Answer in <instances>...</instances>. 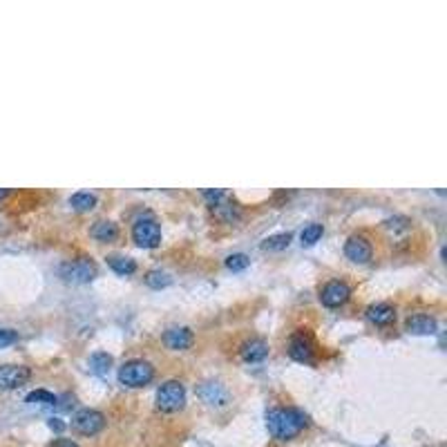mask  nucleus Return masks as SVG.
<instances>
[{
	"label": "nucleus",
	"instance_id": "nucleus-19",
	"mask_svg": "<svg viewBox=\"0 0 447 447\" xmlns=\"http://www.w3.org/2000/svg\"><path fill=\"white\" fill-rule=\"evenodd\" d=\"M90 365H92V372H94L96 376L105 378V376H107V372H110L112 358L107 356V354H103V351H99V354H94V356L90 358Z\"/></svg>",
	"mask_w": 447,
	"mask_h": 447
},
{
	"label": "nucleus",
	"instance_id": "nucleus-17",
	"mask_svg": "<svg viewBox=\"0 0 447 447\" xmlns=\"http://www.w3.org/2000/svg\"><path fill=\"white\" fill-rule=\"evenodd\" d=\"M119 235V228L114 222H96L92 226V237L99 239V242H114Z\"/></svg>",
	"mask_w": 447,
	"mask_h": 447
},
{
	"label": "nucleus",
	"instance_id": "nucleus-7",
	"mask_svg": "<svg viewBox=\"0 0 447 447\" xmlns=\"http://www.w3.org/2000/svg\"><path fill=\"white\" fill-rule=\"evenodd\" d=\"M74 430L83 436H94L105 427V416L96 409H81L72 421Z\"/></svg>",
	"mask_w": 447,
	"mask_h": 447
},
{
	"label": "nucleus",
	"instance_id": "nucleus-11",
	"mask_svg": "<svg viewBox=\"0 0 447 447\" xmlns=\"http://www.w3.org/2000/svg\"><path fill=\"white\" fill-rule=\"evenodd\" d=\"M197 396L204 402H209L211 407H222V405H226V400H228V391L220 383L209 380V383H202L197 387Z\"/></svg>",
	"mask_w": 447,
	"mask_h": 447
},
{
	"label": "nucleus",
	"instance_id": "nucleus-1",
	"mask_svg": "<svg viewBox=\"0 0 447 447\" xmlns=\"http://www.w3.org/2000/svg\"><path fill=\"white\" fill-rule=\"evenodd\" d=\"M266 427L278 441H291L307 427V414L296 407H275L266 414Z\"/></svg>",
	"mask_w": 447,
	"mask_h": 447
},
{
	"label": "nucleus",
	"instance_id": "nucleus-15",
	"mask_svg": "<svg viewBox=\"0 0 447 447\" xmlns=\"http://www.w3.org/2000/svg\"><path fill=\"white\" fill-rule=\"evenodd\" d=\"M407 331L414 335H432L436 333V320L432 315H425V313H416L407 318Z\"/></svg>",
	"mask_w": 447,
	"mask_h": 447
},
{
	"label": "nucleus",
	"instance_id": "nucleus-26",
	"mask_svg": "<svg viewBox=\"0 0 447 447\" xmlns=\"http://www.w3.org/2000/svg\"><path fill=\"white\" fill-rule=\"evenodd\" d=\"M18 342V333L14 329H0V349Z\"/></svg>",
	"mask_w": 447,
	"mask_h": 447
},
{
	"label": "nucleus",
	"instance_id": "nucleus-16",
	"mask_svg": "<svg viewBox=\"0 0 447 447\" xmlns=\"http://www.w3.org/2000/svg\"><path fill=\"white\" fill-rule=\"evenodd\" d=\"M107 266H110L116 275H132L137 271V262L132 257H126V255H110L107 257Z\"/></svg>",
	"mask_w": 447,
	"mask_h": 447
},
{
	"label": "nucleus",
	"instance_id": "nucleus-24",
	"mask_svg": "<svg viewBox=\"0 0 447 447\" xmlns=\"http://www.w3.org/2000/svg\"><path fill=\"white\" fill-rule=\"evenodd\" d=\"M170 282H172L170 275L163 273V271H150V273L146 275V285L152 289H163V287H168Z\"/></svg>",
	"mask_w": 447,
	"mask_h": 447
},
{
	"label": "nucleus",
	"instance_id": "nucleus-12",
	"mask_svg": "<svg viewBox=\"0 0 447 447\" xmlns=\"http://www.w3.org/2000/svg\"><path fill=\"white\" fill-rule=\"evenodd\" d=\"M163 342H166L168 349H174V351H183L192 344V331L188 326H172L166 333H163Z\"/></svg>",
	"mask_w": 447,
	"mask_h": 447
},
{
	"label": "nucleus",
	"instance_id": "nucleus-10",
	"mask_svg": "<svg viewBox=\"0 0 447 447\" xmlns=\"http://www.w3.org/2000/svg\"><path fill=\"white\" fill-rule=\"evenodd\" d=\"M372 244L367 242L365 237L361 235H354V237H349L347 239V244H344V255L356 262V264H367L369 259H372Z\"/></svg>",
	"mask_w": 447,
	"mask_h": 447
},
{
	"label": "nucleus",
	"instance_id": "nucleus-13",
	"mask_svg": "<svg viewBox=\"0 0 447 447\" xmlns=\"http://www.w3.org/2000/svg\"><path fill=\"white\" fill-rule=\"evenodd\" d=\"M239 354H242V358L246 363H262L268 356V344L262 340V338H253V340L242 344Z\"/></svg>",
	"mask_w": 447,
	"mask_h": 447
},
{
	"label": "nucleus",
	"instance_id": "nucleus-9",
	"mask_svg": "<svg viewBox=\"0 0 447 447\" xmlns=\"http://www.w3.org/2000/svg\"><path fill=\"white\" fill-rule=\"evenodd\" d=\"M31 378L29 367L23 365H0V389H18Z\"/></svg>",
	"mask_w": 447,
	"mask_h": 447
},
{
	"label": "nucleus",
	"instance_id": "nucleus-25",
	"mask_svg": "<svg viewBox=\"0 0 447 447\" xmlns=\"http://www.w3.org/2000/svg\"><path fill=\"white\" fill-rule=\"evenodd\" d=\"M248 264H250V259H248V255H244V253H235V255H231V257L226 259V268L233 271V273H239V271H244Z\"/></svg>",
	"mask_w": 447,
	"mask_h": 447
},
{
	"label": "nucleus",
	"instance_id": "nucleus-28",
	"mask_svg": "<svg viewBox=\"0 0 447 447\" xmlns=\"http://www.w3.org/2000/svg\"><path fill=\"white\" fill-rule=\"evenodd\" d=\"M50 427H52L54 432H63L65 425L61 423V418H50Z\"/></svg>",
	"mask_w": 447,
	"mask_h": 447
},
{
	"label": "nucleus",
	"instance_id": "nucleus-5",
	"mask_svg": "<svg viewBox=\"0 0 447 447\" xmlns=\"http://www.w3.org/2000/svg\"><path fill=\"white\" fill-rule=\"evenodd\" d=\"M132 239L141 248H157L161 244V226L152 215L139 217L132 226Z\"/></svg>",
	"mask_w": 447,
	"mask_h": 447
},
{
	"label": "nucleus",
	"instance_id": "nucleus-14",
	"mask_svg": "<svg viewBox=\"0 0 447 447\" xmlns=\"http://www.w3.org/2000/svg\"><path fill=\"white\" fill-rule=\"evenodd\" d=\"M367 318L372 320L376 326H387L394 322L396 318V309L391 307L387 302H380V304H372V307L367 309Z\"/></svg>",
	"mask_w": 447,
	"mask_h": 447
},
{
	"label": "nucleus",
	"instance_id": "nucleus-3",
	"mask_svg": "<svg viewBox=\"0 0 447 447\" xmlns=\"http://www.w3.org/2000/svg\"><path fill=\"white\" fill-rule=\"evenodd\" d=\"M59 273L68 285H87V282H92L96 278V264L87 257L70 259L65 262V264H61Z\"/></svg>",
	"mask_w": 447,
	"mask_h": 447
},
{
	"label": "nucleus",
	"instance_id": "nucleus-22",
	"mask_svg": "<svg viewBox=\"0 0 447 447\" xmlns=\"http://www.w3.org/2000/svg\"><path fill=\"white\" fill-rule=\"evenodd\" d=\"M27 402L29 405H56L59 402V398L54 396V394H50V391H45V389H36V391H31V394L27 396Z\"/></svg>",
	"mask_w": 447,
	"mask_h": 447
},
{
	"label": "nucleus",
	"instance_id": "nucleus-4",
	"mask_svg": "<svg viewBox=\"0 0 447 447\" xmlns=\"http://www.w3.org/2000/svg\"><path fill=\"white\" fill-rule=\"evenodd\" d=\"M186 405V389L179 380H168L157 389V407L166 414H174Z\"/></svg>",
	"mask_w": 447,
	"mask_h": 447
},
{
	"label": "nucleus",
	"instance_id": "nucleus-8",
	"mask_svg": "<svg viewBox=\"0 0 447 447\" xmlns=\"http://www.w3.org/2000/svg\"><path fill=\"white\" fill-rule=\"evenodd\" d=\"M349 298H351V287H349L347 282H340V280L326 282L320 291V302L329 309L342 307Z\"/></svg>",
	"mask_w": 447,
	"mask_h": 447
},
{
	"label": "nucleus",
	"instance_id": "nucleus-23",
	"mask_svg": "<svg viewBox=\"0 0 447 447\" xmlns=\"http://www.w3.org/2000/svg\"><path fill=\"white\" fill-rule=\"evenodd\" d=\"M213 209H215V213L220 215L222 220H226V222H233V220H237V217H239V211L235 209V204L226 202V199H222L220 204H215Z\"/></svg>",
	"mask_w": 447,
	"mask_h": 447
},
{
	"label": "nucleus",
	"instance_id": "nucleus-21",
	"mask_svg": "<svg viewBox=\"0 0 447 447\" xmlns=\"http://www.w3.org/2000/svg\"><path fill=\"white\" fill-rule=\"evenodd\" d=\"M322 233H324L322 224H309V226L302 231V235H300L302 246H313V244L318 242V239L322 237Z\"/></svg>",
	"mask_w": 447,
	"mask_h": 447
},
{
	"label": "nucleus",
	"instance_id": "nucleus-29",
	"mask_svg": "<svg viewBox=\"0 0 447 447\" xmlns=\"http://www.w3.org/2000/svg\"><path fill=\"white\" fill-rule=\"evenodd\" d=\"M7 195H9V190H5V188H0V199H3V197H7Z\"/></svg>",
	"mask_w": 447,
	"mask_h": 447
},
{
	"label": "nucleus",
	"instance_id": "nucleus-20",
	"mask_svg": "<svg viewBox=\"0 0 447 447\" xmlns=\"http://www.w3.org/2000/svg\"><path fill=\"white\" fill-rule=\"evenodd\" d=\"M289 244H291V233H278V235L266 237L262 248L264 250H285Z\"/></svg>",
	"mask_w": 447,
	"mask_h": 447
},
{
	"label": "nucleus",
	"instance_id": "nucleus-27",
	"mask_svg": "<svg viewBox=\"0 0 447 447\" xmlns=\"http://www.w3.org/2000/svg\"><path fill=\"white\" fill-rule=\"evenodd\" d=\"M52 447H79L74 441H70V439H59V441H54V445Z\"/></svg>",
	"mask_w": 447,
	"mask_h": 447
},
{
	"label": "nucleus",
	"instance_id": "nucleus-18",
	"mask_svg": "<svg viewBox=\"0 0 447 447\" xmlns=\"http://www.w3.org/2000/svg\"><path fill=\"white\" fill-rule=\"evenodd\" d=\"M70 206L74 211H79V213L92 211L96 206V195H92V192H74L70 197Z\"/></svg>",
	"mask_w": 447,
	"mask_h": 447
},
{
	"label": "nucleus",
	"instance_id": "nucleus-2",
	"mask_svg": "<svg viewBox=\"0 0 447 447\" xmlns=\"http://www.w3.org/2000/svg\"><path fill=\"white\" fill-rule=\"evenodd\" d=\"M152 378H155V367L146 361H130L119 369V383L130 389L146 387L152 383Z\"/></svg>",
	"mask_w": 447,
	"mask_h": 447
},
{
	"label": "nucleus",
	"instance_id": "nucleus-6",
	"mask_svg": "<svg viewBox=\"0 0 447 447\" xmlns=\"http://www.w3.org/2000/svg\"><path fill=\"white\" fill-rule=\"evenodd\" d=\"M289 356L293 358L296 363H302V365H311L315 361V344H313V338L300 329L291 335L289 340Z\"/></svg>",
	"mask_w": 447,
	"mask_h": 447
}]
</instances>
